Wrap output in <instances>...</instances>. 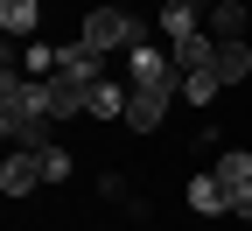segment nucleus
Listing matches in <instances>:
<instances>
[{"label":"nucleus","instance_id":"nucleus-19","mask_svg":"<svg viewBox=\"0 0 252 231\" xmlns=\"http://www.w3.org/2000/svg\"><path fill=\"white\" fill-rule=\"evenodd\" d=\"M161 7H168V0H161Z\"/></svg>","mask_w":252,"mask_h":231},{"label":"nucleus","instance_id":"nucleus-16","mask_svg":"<svg viewBox=\"0 0 252 231\" xmlns=\"http://www.w3.org/2000/svg\"><path fill=\"white\" fill-rule=\"evenodd\" d=\"M217 91H224V84H217V70H196V77H182V98H189V105H210Z\"/></svg>","mask_w":252,"mask_h":231},{"label":"nucleus","instance_id":"nucleus-4","mask_svg":"<svg viewBox=\"0 0 252 231\" xmlns=\"http://www.w3.org/2000/svg\"><path fill=\"white\" fill-rule=\"evenodd\" d=\"M84 91H91V84H77V77H63V70L35 84V98H42V112H49V119H77V112H84Z\"/></svg>","mask_w":252,"mask_h":231},{"label":"nucleus","instance_id":"nucleus-12","mask_svg":"<svg viewBox=\"0 0 252 231\" xmlns=\"http://www.w3.org/2000/svg\"><path fill=\"white\" fill-rule=\"evenodd\" d=\"M126 98H133V91H119V84L98 77V84L84 91V112H91V119H119V112H126Z\"/></svg>","mask_w":252,"mask_h":231},{"label":"nucleus","instance_id":"nucleus-5","mask_svg":"<svg viewBox=\"0 0 252 231\" xmlns=\"http://www.w3.org/2000/svg\"><path fill=\"white\" fill-rule=\"evenodd\" d=\"M245 21H252V7L217 0V7H203V35H210V42H245Z\"/></svg>","mask_w":252,"mask_h":231},{"label":"nucleus","instance_id":"nucleus-3","mask_svg":"<svg viewBox=\"0 0 252 231\" xmlns=\"http://www.w3.org/2000/svg\"><path fill=\"white\" fill-rule=\"evenodd\" d=\"M217 182H224L231 210L252 217V154H245V147H224V154H217Z\"/></svg>","mask_w":252,"mask_h":231},{"label":"nucleus","instance_id":"nucleus-9","mask_svg":"<svg viewBox=\"0 0 252 231\" xmlns=\"http://www.w3.org/2000/svg\"><path fill=\"white\" fill-rule=\"evenodd\" d=\"M161 112H168V91H133L126 98V126H133V133H154Z\"/></svg>","mask_w":252,"mask_h":231},{"label":"nucleus","instance_id":"nucleus-2","mask_svg":"<svg viewBox=\"0 0 252 231\" xmlns=\"http://www.w3.org/2000/svg\"><path fill=\"white\" fill-rule=\"evenodd\" d=\"M126 77H133V91H182V70H175V56L168 49H154V42H140V49H126Z\"/></svg>","mask_w":252,"mask_h":231},{"label":"nucleus","instance_id":"nucleus-7","mask_svg":"<svg viewBox=\"0 0 252 231\" xmlns=\"http://www.w3.org/2000/svg\"><path fill=\"white\" fill-rule=\"evenodd\" d=\"M217 49H224V42H210V35H182V42H168V56H175V70H182V77L217 70Z\"/></svg>","mask_w":252,"mask_h":231},{"label":"nucleus","instance_id":"nucleus-6","mask_svg":"<svg viewBox=\"0 0 252 231\" xmlns=\"http://www.w3.org/2000/svg\"><path fill=\"white\" fill-rule=\"evenodd\" d=\"M35 182H49V175H42V154H21V147H7V161H0V189H7V196H28Z\"/></svg>","mask_w":252,"mask_h":231},{"label":"nucleus","instance_id":"nucleus-11","mask_svg":"<svg viewBox=\"0 0 252 231\" xmlns=\"http://www.w3.org/2000/svg\"><path fill=\"white\" fill-rule=\"evenodd\" d=\"M189 210H203V217L231 210V196H224V182H217V168H210V175H189Z\"/></svg>","mask_w":252,"mask_h":231},{"label":"nucleus","instance_id":"nucleus-10","mask_svg":"<svg viewBox=\"0 0 252 231\" xmlns=\"http://www.w3.org/2000/svg\"><path fill=\"white\" fill-rule=\"evenodd\" d=\"M63 77H77V84H98V77H105V56L91 49V42H63Z\"/></svg>","mask_w":252,"mask_h":231},{"label":"nucleus","instance_id":"nucleus-1","mask_svg":"<svg viewBox=\"0 0 252 231\" xmlns=\"http://www.w3.org/2000/svg\"><path fill=\"white\" fill-rule=\"evenodd\" d=\"M77 42H91L98 56H112V49H140V42H147V21L126 14V7H91V14L77 21Z\"/></svg>","mask_w":252,"mask_h":231},{"label":"nucleus","instance_id":"nucleus-13","mask_svg":"<svg viewBox=\"0 0 252 231\" xmlns=\"http://www.w3.org/2000/svg\"><path fill=\"white\" fill-rule=\"evenodd\" d=\"M252 77V42H224L217 49V84H245Z\"/></svg>","mask_w":252,"mask_h":231},{"label":"nucleus","instance_id":"nucleus-14","mask_svg":"<svg viewBox=\"0 0 252 231\" xmlns=\"http://www.w3.org/2000/svg\"><path fill=\"white\" fill-rule=\"evenodd\" d=\"M0 28H7V35H35L42 7H35V0H0Z\"/></svg>","mask_w":252,"mask_h":231},{"label":"nucleus","instance_id":"nucleus-17","mask_svg":"<svg viewBox=\"0 0 252 231\" xmlns=\"http://www.w3.org/2000/svg\"><path fill=\"white\" fill-rule=\"evenodd\" d=\"M42 175H49V182H70V154L49 147V154H42Z\"/></svg>","mask_w":252,"mask_h":231},{"label":"nucleus","instance_id":"nucleus-15","mask_svg":"<svg viewBox=\"0 0 252 231\" xmlns=\"http://www.w3.org/2000/svg\"><path fill=\"white\" fill-rule=\"evenodd\" d=\"M56 70H63V49H49V42H28V49H21V77L42 84V77H56Z\"/></svg>","mask_w":252,"mask_h":231},{"label":"nucleus","instance_id":"nucleus-18","mask_svg":"<svg viewBox=\"0 0 252 231\" xmlns=\"http://www.w3.org/2000/svg\"><path fill=\"white\" fill-rule=\"evenodd\" d=\"M196 7H217V0H196Z\"/></svg>","mask_w":252,"mask_h":231},{"label":"nucleus","instance_id":"nucleus-8","mask_svg":"<svg viewBox=\"0 0 252 231\" xmlns=\"http://www.w3.org/2000/svg\"><path fill=\"white\" fill-rule=\"evenodd\" d=\"M154 28H161L168 42H182V35H203V7H196V0H168Z\"/></svg>","mask_w":252,"mask_h":231}]
</instances>
